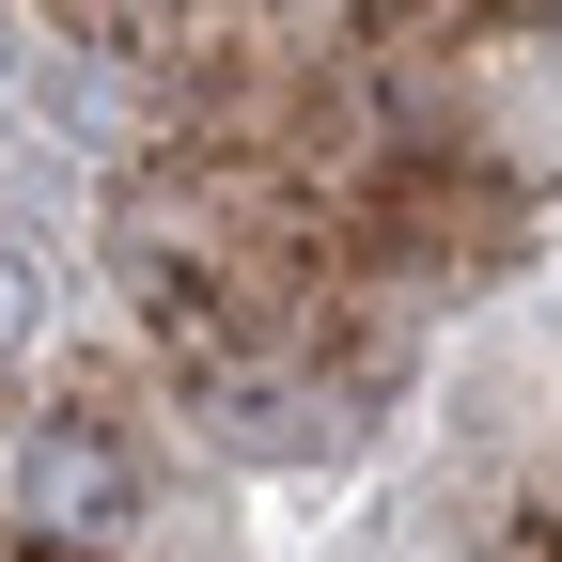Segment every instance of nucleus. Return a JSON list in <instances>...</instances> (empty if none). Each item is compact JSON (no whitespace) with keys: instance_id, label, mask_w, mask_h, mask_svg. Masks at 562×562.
Returning a JSON list of instances; mask_svg holds the SVG:
<instances>
[{"instance_id":"nucleus-1","label":"nucleus","mask_w":562,"mask_h":562,"mask_svg":"<svg viewBox=\"0 0 562 562\" xmlns=\"http://www.w3.org/2000/svg\"><path fill=\"white\" fill-rule=\"evenodd\" d=\"M32 328V281H16V250H0V344H16Z\"/></svg>"},{"instance_id":"nucleus-2","label":"nucleus","mask_w":562,"mask_h":562,"mask_svg":"<svg viewBox=\"0 0 562 562\" xmlns=\"http://www.w3.org/2000/svg\"><path fill=\"white\" fill-rule=\"evenodd\" d=\"M0 125H16V32H0Z\"/></svg>"}]
</instances>
